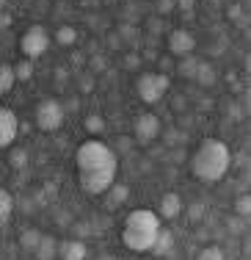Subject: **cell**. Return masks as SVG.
<instances>
[{
    "label": "cell",
    "instance_id": "30bf717a",
    "mask_svg": "<svg viewBox=\"0 0 251 260\" xmlns=\"http://www.w3.org/2000/svg\"><path fill=\"white\" fill-rule=\"evenodd\" d=\"M182 210H185V205H182V197L177 194V191H166V194L160 197V202H157V219L160 221H174L182 216Z\"/></svg>",
    "mask_w": 251,
    "mask_h": 260
},
{
    "label": "cell",
    "instance_id": "d6a6232c",
    "mask_svg": "<svg viewBox=\"0 0 251 260\" xmlns=\"http://www.w3.org/2000/svg\"><path fill=\"white\" fill-rule=\"evenodd\" d=\"M11 22H14V17H11L9 11H0V30L11 28Z\"/></svg>",
    "mask_w": 251,
    "mask_h": 260
},
{
    "label": "cell",
    "instance_id": "d6986e66",
    "mask_svg": "<svg viewBox=\"0 0 251 260\" xmlns=\"http://www.w3.org/2000/svg\"><path fill=\"white\" fill-rule=\"evenodd\" d=\"M41 230H36V227H25V230L20 233V246L25 252H36V246H39V241H41Z\"/></svg>",
    "mask_w": 251,
    "mask_h": 260
},
{
    "label": "cell",
    "instance_id": "e575fe53",
    "mask_svg": "<svg viewBox=\"0 0 251 260\" xmlns=\"http://www.w3.org/2000/svg\"><path fill=\"white\" fill-rule=\"evenodd\" d=\"M108 45H111V50H119V47H121V39H119V34H111V39H108Z\"/></svg>",
    "mask_w": 251,
    "mask_h": 260
},
{
    "label": "cell",
    "instance_id": "8d00e7d4",
    "mask_svg": "<svg viewBox=\"0 0 251 260\" xmlns=\"http://www.w3.org/2000/svg\"><path fill=\"white\" fill-rule=\"evenodd\" d=\"M9 9V0H0V11H6Z\"/></svg>",
    "mask_w": 251,
    "mask_h": 260
},
{
    "label": "cell",
    "instance_id": "d590c367",
    "mask_svg": "<svg viewBox=\"0 0 251 260\" xmlns=\"http://www.w3.org/2000/svg\"><path fill=\"white\" fill-rule=\"evenodd\" d=\"M53 78H56V83H64V80H66V72H64V70H56V72H53Z\"/></svg>",
    "mask_w": 251,
    "mask_h": 260
},
{
    "label": "cell",
    "instance_id": "9a60e30c",
    "mask_svg": "<svg viewBox=\"0 0 251 260\" xmlns=\"http://www.w3.org/2000/svg\"><path fill=\"white\" fill-rule=\"evenodd\" d=\"M77 36H80V34H77L75 25H58L56 34H53L50 39L56 42L58 47H75L77 45Z\"/></svg>",
    "mask_w": 251,
    "mask_h": 260
},
{
    "label": "cell",
    "instance_id": "7402d4cb",
    "mask_svg": "<svg viewBox=\"0 0 251 260\" xmlns=\"http://www.w3.org/2000/svg\"><path fill=\"white\" fill-rule=\"evenodd\" d=\"M83 127L89 130L91 136H100L102 130H105V116H102V114H89V116H86V122H83Z\"/></svg>",
    "mask_w": 251,
    "mask_h": 260
},
{
    "label": "cell",
    "instance_id": "74e56055",
    "mask_svg": "<svg viewBox=\"0 0 251 260\" xmlns=\"http://www.w3.org/2000/svg\"><path fill=\"white\" fill-rule=\"evenodd\" d=\"M97 260H116V257H113V255H100Z\"/></svg>",
    "mask_w": 251,
    "mask_h": 260
},
{
    "label": "cell",
    "instance_id": "7a4b0ae2",
    "mask_svg": "<svg viewBox=\"0 0 251 260\" xmlns=\"http://www.w3.org/2000/svg\"><path fill=\"white\" fill-rule=\"evenodd\" d=\"M232 166V150L221 139H204L191 155V175L199 183H221Z\"/></svg>",
    "mask_w": 251,
    "mask_h": 260
},
{
    "label": "cell",
    "instance_id": "3957f363",
    "mask_svg": "<svg viewBox=\"0 0 251 260\" xmlns=\"http://www.w3.org/2000/svg\"><path fill=\"white\" fill-rule=\"evenodd\" d=\"M163 221L157 219L155 210L149 208H136L124 216V224H121V244L127 246L136 255H144V252H152V244H155L157 233H160Z\"/></svg>",
    "mask_w": 251,
    "mask_h": 260
},
{
    "label": "cell",
    "instance_id": "ba28073f",
    "mask_svg": "<svg viewBox=\"0 0 251 260\" xmlns=\"http://www.w3.org/2000/svg\"><path fill=\"white\" fill-rule=\"evenodd\" d=\"M17 133H20V119H17L14 108L0 105V150H9L14 144Z\"/></svg>",
    "mask_w": 251,
    "mask_h": 260
},
{
    "label": "cell",
    "instance_id": "2e32d148",
    "mask_svg": "<svg viewBox=\"0 0 251 260\" xmlns=\"http://www.w3.org/2000/svg\"><path fill=\"white\" fill-rule=\"evenodd\" d=\"M14 216V197H11L9 188L0 185V227H6Z\"/></svg>",
    "mask_w": 251,
    "mask_h": 260
},
{
    "label": "cell",
    "instance_id": "4fadbf2b",
    "mask_svg": "<svg viewBox=\"0 0 251 260\" xmlns=\"http://www.w3.org/2000/svg\"><path fill=\"white\" fill-rule=\"evenodd\" d=\"M33 255H36V260H56L58 257V238L56 235H41Z\"/></svg>",
    "mask_w": 251,
    "mask_h": 260
},
{
    "label": "cell",
    "instance_id": "8fae6325",
    "mask_svg": "<svg viewBox=\"0 0 251 260\" xmlns=\"http://www.w3.org/2000/svg\"><path fill=\"white\" fill-rule=\"evenodd\" d=\"M58 255H61V260H86L89 246H86L83 238H72V241L58 244Z\"/></svg>",
    "mask_w": 251,
    "mask_h": 260
},
{
    "label": "cell",
    "instance_id": "7c38bea8",
    "mask_svg": "<svg viewBox=\"0 0 251 260\" xmlns=\"http://www.w3.org/2000/svg\"><path fill=\"white\" fill-rule=\"evenodd\" d=\"M105 205H108V210H116V208H121L127 200H130V188L127 185H121V183H113L111 188L105 191Z\"/></svg>",
    "mask_w": 251,
    "mask_h": 260
},
{
    "label": "cell",
    "instance_id": "52a82bcc",
    "mask_svg": "<svg viewBox=\"0 0 251 260\" xmlns=\"http://www.w3.org/2000/svg\"><path fill=\"white\" fill-rule=\"evenodd\" d=\"M160 116L152 114V111H144V114L136 116V125H133V139H136L138 147H149L152 141H157V136H160Z\"/></svg>",
    "mask_w": 251,
    "mask_h": 260
},
{
    "label": "cell",
    "instance_id": "e0dca14e",
    "mask_svg": "<svg viewBox=\"0 0 251 260\" xmlns=\"http://www.w3.org/2000/svg\"><path fill=\"white\" fill-rule=\"evenodd\" d=\"M171 249H174V233L166 230V227H160V233H157L155 244H152V252L163 257V255H169Z\"/></svg>",
    "mask_w": 251,
    "mask_h": 260
},
{
    "label": "cell",
    "instance_id": "5bb4252c",
    "mask_svg": "<svg viewBox=\"0 0 251 260\" xmlns=\"http://www.w3.org/2000/svg\"><path fill=\"white\" fill-rule=\"evenodd\" d=\"M216 67L210 64V61H199L196 64V75H193V80L201 86V89H210V86H216Z\"/></svg>",
    "mask_w": 251,
    "mask_h": 260
},
{
    "label": "cell",
    "instance_id": "1f68e13d",
    "mask_svg": "<svg viewBox=\"0 0 251 260\" xmlns=\"http://www.w3.org/2000/svg\"><path fill=\"white\" fill-rule=\"evenodd\" d=\"M146 30L149 34H163V22H160V17H152V20H146Z\"/></svg>",
    "mask_w": 251,
    "mask_h": 260
},
{
    "label": "cell",
    "instance_id": "44dd1931",
    "mask_svg": "<svg viewBox=\"0 0 251 260\" xmlns=\"http://www.w3.org/2000/svg\"><path fill=\"white\" fill-rule=\"evenodd\" d=\"M196 64H199V58L191 53V55H182L180 58V64H177V72H180L185 80H193V75H196Z\"/></svg>",
    "mask_w": 251,
    "mask_h": 260
},
{
    "label": "cell",
    "instance_id": "f35d334b",
    "mask_svg": "<svg viewBox=\"0 0 251 260\" xmlns=\"http://www.w3.org/2000/svg\"><path fill=\"white\" fill-rule=\"evenodd\" d=\"M116 260H119V257H116Z\"/></svg>",
    "mask_w": 251,
    "mask_h": 260
},
{
    "label": "cell",
    "instance_id": "ac0fdd59",
    "mask_svg": "<svg viewBox=\"0 0 251 260\" xmlns=\"http://www.w3.org/2000/svg\"><path fill=\"white\" fill-rule=\"evenodd\" d=\"M17 78H14V64H9V61H0V97L9 94L11 89H14Z\"/></svg>",
    "mask_w": 251,
    "mask_h": 260
},
{
    "label": "cell",
    "instance_id": "f1b7e54d",
    "mask_svg": "<svg viewBox=\"0 0 251 260\" xmlns=\"http://www.w3.org/2000/svg\"><path fill=\"white\" fill-rule=\"evenodd\" d=\"M89 72L91 75H100V72H105V67H108V61L102 58V55H91V61H89Z\"/></svg>",
    "mask_w": 251,
    "mask_h": 260
},
{
    "label": "cell",
    "instance_id": "83f0119b",
    "mask_svg": "<svg viewBox=\"0 0 251 260\" xmlns=\"http://www.w3.org/2000/svg\"><path fill=\"white\" fill-rule=\"evenodd\" d=\"M204 210H207L204 202H191V208H188V219H191V221H201Z\"/></svg>",
    "mask_w": 251,
    "mask_h": 260
},
{
    "label": "cell",
    "instance_id": "484cf974",
    "mask_svg": "<svg viewBox=\"0 0 251 260\" xmlns=\"http://www.w3.org/2000/svg\"><path fill=\"white\" fill-rule=\"evenodd\" d=\"M119 39H124V42H130V45H138V28L136 25H119Z\"/></svg>",
    "mask_w": 251,
    "mask_h": 260
},
{
    "label": "cell",
    "instance_id": "d4e9b609",
    "mask_svg": "<svg viewBox=\"0 0 251 260\" xmlns=\"http://www.w3.org/2000/svg\"><path fill=\"white\" fill-rule=\"evenodd\" d=\"M14 78L17 80H30L33 78V64L25 58V61H17L14 64Z\"/></svg>",
    "mask_w": 251,
    "mask_h": 260
},
{
    "label": "cell",
    "instance_id": "6da1fadb",
    "mask_svg": "<svg viewBox=\"0 0 251 260\" xmlns=\"http://www.w3.org/2000/svg\"><path fill=\"white\" fill-rule=\"evenodd\" d=\"M75 169H77V185L89 197H102L116 183L119 172V158L113 147L100 139H86L75 150Z\"/></svg>",
    "mask_w": 251,
    "mask_h": 260
},
{
    "label": "cell",
    "instance_id": "277c9868",
    "mask_svg": "<svg viewBox=\"0 0 251 260\" xmlns=\"http://www.w3.org/2000/svg\"><path fill=\"white\" fill-rule=\"evenodd\" d=\"M169 86L166 72H141L136 78V94L144 105H157L169 94Z\"/></svg>",
    "mask_w": 251,
    "mask_h": 260
},
{
    "label": "cell",
    "instance_id": "4dcf8cb0",
    "mask_svg": "<svg viewBox=\"0 0 251 260\" xmlns=\"http://www.w3.org/2000/svg\"><path fill=\"white\" fill-rule=\"evenodd\" d=\"M174 9H177L174 0H157V17H166V14H171Z\"/></svg>",
    "mask_w": 251,
    "mask_h": 260
},
{
    "label": "cell",
    "instance_id": "4316f807",
    "mask_svg": "<svg viewBox=\"0 0 251 260\" xmlns=\"http://www.w3.org/2000/svg\"><path fill=\"white\" fill-rule=\"evenodd\" d=\"M248 213H251V200L248 197H240V200L235 202V216L237 219H248Z\"/></svg>",
    "mask_w": 251,
    "mask_h": 260
},
{
    "label": "cell",
    "instance_id": "836d02e7",
    "mask_svg": "<svg viewBox=\"0 0 251 260\" xmlns=\"http://www.w3.org/2000/svg\"><path fill=\"white\" fill-rule=\"evenodd\" d=\"M174 3H177V9L185 11V14H188V11H193V0H174Z\"/></svg>",
    "mask_w": 251,
    "mask_h": 260
},
{
    "label": "cell",
    "instance_id": "5b68a950",
    "mask_svg": "<svg viewBox=\"0 0 251 260\" xmlns=\"http://www.w3.org/2000/svg\"><path fill=\"white\" fill-rule=\"evenodd\" d=\"M64 119H66V108L61 100H56V97H45V100L36 103L33 122L41 133H56V130H61Z\"/></svg>",
    "mask_w": 251,
    "mask_h": 260
},
{
    "label": "cell",
    "instance_id": "ffe728a7",
    "mask_svg": "<svg viewBox=\"0 0 251 260\" xmlns=\"http://www.w3.org/2000/svg\"><path fill=\"white\" fill-rule=\"evenodd\" d=\"M28 164H30V155H28L25 147H14V144H11L9 147V166H11V169H25Z\"/></svg>",
    "mask_w": 251,
    "mask_h": 260
},
{
    "label": "cell",
    "instance_id": "9c48e42d",
    "mask_svg": "<svg viewBox=\"0 0 251 260\" xmlns=\"http://www.w3.org/2000/svg\"><path fill=\"white\" fill-rule=\"evenodd\" d=\"M169 53L177 55V58H182V55H191L193 47H196V36L191 34L188 28H174L169 34Z\"/></svg>",
    "mask_w": 251,
    "mask_h": 260
},
{
    "label": "cell",
    "instance_id": "8992f818",
    "mask_svg": "<svg viewBox=\"0 0 251 260\" xmlns=\"http://www.w3.org/2000/svg\"><path fill=\"white\" fill-rule=\"evenodd\" d=\"M50 45H53V39H50V34H47L45 25H30L20 39V50L28 61L41 58V55L50 50Z\"/></svg>",
    "mask_w": 251,
    "mask_h": 260
},
{
    "label": "cell",
    "instance_id": "603a6c76",
    "mask_svg": "<svg viewBox=\"0 0 251 260\" xmlns=\"http://www.w3.org/2000/svg\"><path fill=\"white\" fill-rule=\"evenodd\" d=\"M141 61H144V58H141L138 50H127L124 58H121V67H124L127 72H138L141 70Z\"/></svg>",
    "mask_w": 251,
    "mask_h": 260
},
{
    "label": "cell",
    "instance_id": "f546056e",
    "mask_svg": "<svg viewBox=\"0 0 251 260\" xmlns=\"http://www.w3.org/2000/svg\"><path fill=\"white\" fill-rule=\"evenodd\" d=\"M91 91H94V75L86 72V75L80 78V94H91Z\"/></svg>",
    "mask_w": 251,
    "mask_h": 260
},
{
    "label": "cell",
    "instance_id": "cb8c5ba5",
    "mask_svg": "<svg viewBox=\"0 0 251 260\" xmlns=\"http://www.w3.org/2000/svg\"><path fill=\"white\" fill-rule=\"evenodd\" d=\"M196 260H226V255H224V249L218 244H210L196 255Z\"/></svg>",
    "mask_w": 251,
    "mask_h": 260
}]
</instances>
